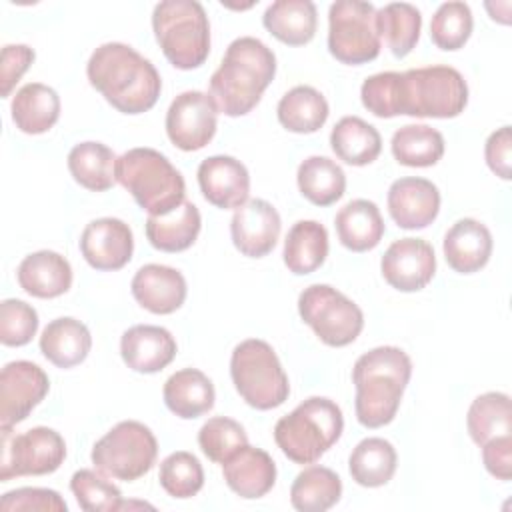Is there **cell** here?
<instances>
[{"label":"cell","instance_id":"f907efd6","mask_svg":"<svg viewBox=\"0 0 512 512\" xmlns=\"http://www.w3.org/2000/svg\"><path fill=\"white\" fill-rule=\"evenodd\" d=\"M482 462L496 480L512 478V436L504 434L482 444Z\"/></svg>","mask_w":512,"mask_h":512},{"label":"cell","instance_id":"3957f363","mask_svg":"<svg viewBox=\"0 0 512 512\" xmlns=\"http://www.w3.org/2000/svg\"><path fill=\"white\" fill-rule=\"evenodd\" d=\"M412 376V360L398 346H378L364 352L352 368L356 386V420L380 428L396 418L402 394Z\"/></svg>","mask_w":512,"mask_h":512},{"label":"cell","instance_id":"cb8c5ba5","mask_svg":"<svg viewBox=\"0 0 512 512\" xmlns=\"http://www.w3.org/2000/svg\"><path fill=\"white\" fill-rule=\"evenodd\" d=\"M16 278L20 288L34 298H58L72 286V266L54 250H38L20 262Z\"/></svg>","mask_w":512,"mask_h":512},{"label":"cell","instance_id":"e575fe53","mask_svg":"<svg viewBox=\"0 0 512 512\" xmlns=\"http://www.w3.org/2000/svg\"><path fill=\"white\" fill-rule=\"evenodd\" d=\"M396 464V448L378 436L360 440L348 458L352 480L364 488H378L388 484L396 472Z\"/></svg>","mask_w":512,"mask_h":512},{"label":"cell","instance_id":"7dc6e473","mask_svg":"<svg viewBox=\"0 0 512 512\" xmlns=\"http://www.w3.org/2000/svg\"><path fill=\"white\" fill-rule=\"evenodd\" d=\"M0 508L8 510H38V512H66L64 498L50 488H16L2 496Z\"/></svg>","mask_w":512,"mask_h":512},{"label":"cell","instance_id":"d6a6232c","mask_svg":"<svg viewBox=\"0 0 512 512\" xmlns=\"http://www.w3.org/2000/svg\"><path fill=\"white\" fill-rule=\"evenodd\" d=\"M116 154L102 142H80L68 152L72 178L90 192H106L116 182Z\"/></svg>","mask_w":512,"mask_h":512},{"label":"cell","instance_id":"1f68e13d","mask_svg":"<svg viewBox=\"0 0 512 512\" xmlns=\"http://www.w3.org/2000/svg\"><path fill=\"white\" fill-rule=\"evenodd\" d=\"M330 146L338 160L350 166H366L380 156L382 138L366 120L358 116H344L330 132Z\"/></svg>","mask_w":512,"mask_h":512},{"label":"cell","instance_id":"d6986e66","mask_svg":"<svg viewBox=\"0 0 512 512\" xmlns=\"http://www.w3.org/2000/svg\"><path fill=\"white\" fill-rule=\"evenodd\" d=\"M198 186L202 196L216 208L236 210L250 196V174L234 156H208L198 166Z\"/></svg>","mask_w":512,"mask_h":512},{"label":"cell","instance_id":"4dcf8cb0","mask_svg":"<svg viewBox=\"0 0 512 512\" xmlns=\"http://www.w3.org/2000/svg\"><path fill=\"white\" fill-rule=\"evenodd\" d=\"M328 256V232L316 220H298L286 234L282 258L296 276L318 270Z\"/></svg>","mask_w":512,"mask_h":512},{"label":"cell","instance_id":"f546056e","mask_svg":"<svg viewBox=\"0 0 512 512\" xmlns=\"http://www.w3.org/2000/svg\"><path fill=\"white\" fill-rule=\"evenodd\" d=\"M262 24L276 40L288 46H304L316 34V6L310 0H276L266 8Z\"/></svg>","mask_w":512,"mask_h":512},{"label":"cell","instance_id":"ee69618b","mask_svg":"<svg viewBox=\"0 0 512 512\" xmlns=\"http://www.w3.org/2000/svg\"><path fill=\"white\" fill-rule=\"evenodd\" d=\"M246 444L248 436L242 424L226 416H214L208 422H204L198 430L200 450L208 460L216 464H224L232 454H236Z\"/></svg>","mask_w":512,"mask_h":512},{"label":"cell","instance_id":"60d3db41","mask_svg":"<svg viewBox=\"0 0 512 512\" xmlns=\"http://www.w3.org/2000/svg\"><path fill=\"white\" fill-rule=\"evenodd\" d=\"M160 486L170 494L172 498L186 500L196 496L204 486V470L200 460L186 450H178L168 454L160 462L158 472Z\"/></svg>","mask_w":512,"mask_h":512},{"label":"cell","instance_id":"ab89813d","mask_svg":"<svg viewBox=\"0 0 512 512\" xmlns=\"http://www.w3.org/2000/svg\"><path fill=\"white\" fill-rule=\"evenodd\" d=\"M376 24L380 38H386L390 52L396 58L408 56L420 38L422 14L416 6L408 2H390L376 10Z\"/></svg>","mask_w":512,"mask_h":512},{"label":"cell","instance_id":"681fc988","mask_svg":"<svg viewBox=\"0 0 512 512\" xmlns=\"http://www.w3.org/2000/svg\"><path fill=\"white\" fill-rule=\"evenodd\" d=\"M484 158L488 168L502 180H510L512 174V132L510 126L494 130L484 144Z\"/></svg>","mask_w":512,"mask_h":512},{"label":"cell","instance_id":"6da1fadb","mask_svg":"<svg viewBox=\"0 0 512 512\" xmlns=\"http://www.w3.org/2000/svg\"><path fill=\"white\" fill-rule=\"evenodd\" d=\"M86 76L112 108L130 116L148 112L162 90L156 66L122 42L98 46L86 64Z\"/></svg>","mask_w":512,"mask_h":512},{"label":"cell","instance_id":"484cf974","mask_svg":"<svg viewBox=\"0 0 512 512\" xmlns=\"http://www.w3.org/2000/svg\"><path fill=\"white\" fill-rule=\"evenodd\" d=\"M338 240L352 252H368L376 248L386 232L380 208L366 198L350 200L334 218Z\"/></svg>","mask_w":512,"mask_h":512},{"label":"cell","instance_id":"836d02e7","mask_svg":"<svg viewBox=\"0 0 512 512\" xmlns=\"http://www.w3.org/2000/svg\"><path fill=\"white\" fill-rule=\"evenodd\" d=\"M330 108L322 92L312 86H294L278 102V122L296 134L318 132L328 120Z\"/></svg>","mask_w":512,"mask_h":512},{"label":"cell","instance_id":"8d00e7d4","mask_svg":"<svg viewBox=\"0 0 512 512\" xmlns=\"http://www.w3.org/2000/svg\"><path fill=\"white\" fill-rule=\"evenodd\" d=\"M342 496L340 476L326 466L304 468L290 486V502L300 512H324Z\"/></svg>","mask_w":512,"mask_h":512},{"label":"cell","instance_id":"ffe728a7","mask_svg":"<svg viewBox=\"0 0 512 512\" xmlns=\"http://www.w3.org/2000/svg\"><path fill=\"white\" fill-rule=\"evenodd\" d=\"M130 288L134 300L152 314L176 312L188 294L182 272L164 264H144L138 268Z\"/></svg>","mask_w":512,"mask_h":512},{"label":"cell","instance_id":"7c38bea8","mask_svg":"<svg viewBox=\"0 0 512 512\" xmlns=\"http://www.w3.org/2000/svg\"><path fill=\"white\" fill-rule=\"evenodd\" d=\"M66 458V442L54 428L36 426L12 436L2 430L0 482L18 476H44L56 472Z\"/></svg>","mask_w":512,"mask_h":512},{"label":"cell","instance_id":"9c48e42d","mask_svg":"<svg viewBox=\"0 0 512 512\" xmlns=\"http://www.w3.org/2000/svg\"><path fill=\"white\" fill-rule=\"evenodd\" d=\"M90 458L104 476L132 482L148 474L156 464L158 442L146 424L122 420L96 440Z\"/></svg>","mask_w":512,"mask_h":512},{"label":"cell","instance_id":"30bf717a","mask_svg":"<svg viewBox=\"0 0 512 512\" xmlns=\"http://www.w3.org/2000/svg\"><path fill=\"white\" fill-rule=\"evenodd\" d=\"M298 314L318 340L332 348L352 344L364 328L360 306L328 284L304 288L298 296Z\"/></svg>","mask_w":512,"mask_h":512},{"label":"cell","instance_id":"277c9868","mask_svg":"<svg viewBox=\"0 0 512 512\" xmlns=\"http://www.w3.org/2000/svg\"><path fill=\"white\" fill-rule=\"evenodd\" d=\"M342 430L340 406L330 398L312 396L276 422L274 442L294 464H314L340 440Z\"/></svg>","mask_w":512,"mask_h":512},{"label":"cell","instance_id":"7bdbcfd3","mask_svg":"<svg viewBox=\"0 0 512 512\" xmlns=\"http://www.w3.org/2000/svg\"><path fill=\"white\" fill-rule=\"evenodd\" d=\"M70 490L78 506L86 512H118L122 510V492L98 470H76L70 478Z\"/></svg>","mask_w":512,"mask_h":512},{"label":"cell","instance_id":"83f0119b","mask_svg":"<svg viewBox=\"0 0 512 512\" xmlns=\"http://www.w3.org/2000/svg\"><path fill=\"white\" fill-rule=\"evenodd\" d=\"M12 122L24 134H44L60 118V96L42 82H28L16 90L12 104Z\"/></svg>","mask_w":512,"mask_h":512},{"label":"cell","instance_id":"8fae6325","mask_svg":"<svg viewBox=\"0 0 512 512\" xmlns=\"http://www.w3.org/2000/svg\"><path fill=\"white\" fill-rule=\"evenodd\" d=\"M382 42L376 8L362 0H338L328 10V50L350 66L366 64L380 54Z\"/></svg>","mask_w":512,"mask_h":512},{"label":"cell","instance_id":"f35d334b","mask_svg":"<svg viewBox=\"0 0 512 512\" xmlns=\"http://www.w3.org/2000/svg\"><path fill=\"white\" fill-rule=\"evenodd\" d=\"M470 438L482 446L492 438L512 432L510 396L504 392H486L472 400L466 414Z\"/></svg>","mask_w":512,"mask_h":512},{"label":"cell","instance_id":"4fadbf2b","mask_svg":"<svg viewBox=\"0 0 512 512\" xmlns=\"http://www.w3.org/2000/svg\"><path fill=\"white\" fill-rule=\"evenodd\" d=\"M218 108L210 94L186 90L178 94L166 112V134L170 142L184 150H202L216 134Z\"/></svg>","mask_w":512,"mask_h":512},{"label":"cell","instance_id":"9a60e30c","mask_svg":"<svg viewBox=\"0 0 512 512\" xmlns=\"http://www.w3.org/2000/svg\"><path fill=\"white\" fill-rule=\"evenodd\" d=\"M380 270L392 288L418 292L426 288L436 274L434 248L422 238L394 240L380 260Z\"/></svg>","mask_w":512,"mask_h":512},{"label":"cell","instance_id":"4316f807","mask_svg":"<svg viewBox=\"0 0 512 512\" xmlns=\"http://www.w3.org/2000/svg\"><path fill=\"white\" fill-rule=\"evenodd\" d=\"M92 348V336L84 322L62 316L46 324L40 334V352L58 368H72L86 360Z\"/></svg>","mask_w":512,"mask_h":512},{"label":"cell","instance_id":"5b68a950","mask_svg":"<svg viewBox=\"0 0 512 512\" xmlns=\"http://www.w3.org/2000/svg\"><path fill=\"white\" fill-rule=\"evenodd\" d=\"M116 182L122 184L148 216H162L186 198L180 170L154 148H130L116 160Z\"/></svg>","mask_w":512,"mask_h":512},{"label":"cell","instance_id":"f6af8a7d","mask_svg":"<svg viewBox=\"0 0 512 512\" xmlns=\"http://www.w3.org/2000/svg\"><path fill=\"white\" fill-rule=\"evenodd\" d=\"M38 330V312L18 298L0 304V342L4 346H24Z\"/></svg>","mask_w":512,"mask_h":512},{"label":"cell","instance_id":"f1b7e54d","mask_svg":"<svg viewBox=\"0 0 512 512\" xmlns=\"http://www.w3.org/2000/svg\"><path fill=\"white\" fill-rule=\"evenodd\" d=\"M202 228V216L196 204L184 200L172 212L148 216L146 238L160 252H182L190 248Z\"/></svg>","mask_w":512,"mask_h":512},{"label":"cell","instance_id":"5bb4252c","mask_svg":"<svg viewBox=\"0 0 512 512\" xmlns=\"http://www.w3.org/2000/svg\"><path fill=\"white\" fill-rule=\"evenodd\" d=\"M48 390L50 380L38 364L28 360L8 362L0 374V430L26 420Z\"/></svg>","mask_w":512,"mask_h":512},{"label":"cell","instance_id":"52a82bcc","mask_svg":"<svg viewBox=\"0 0 512 512\" xmlns=\"http://www.w3.org/2000/svg\"><path fill=\"white\" fill-rule=\"evenodd\" d=\"M468 104V84L452 66L400 72L398 112L416 118H456Z\"/></svg>","mask_w":512,"mask_h":512},{"label":"cell","instance_id":"7402d4cb","mask_svg":"<svg viewBox=\"0 0 512 512\" xmlns=\"http://www.w3.org/2000/svg\"><path fill=\"white\" fill-rule=\"evenodd\" d=\"M492 234L474 218L456 220L444 234L442 250L448 266L458 274H474L482 270L492 256Z\"/></svg>","mask_w":512,"mask_h":512},{"label":"cell","instance_id":"8992f818","mask_svg":"<svg viewBox=\"0 0 512 512\" xmlns=\"http://www.w3.org/2000/svg\"><path fill=\"white\" fill-rule=\"evenodd\" d=\"M152 30L166 60L178 70L202 66L210 54V22L196 0H164L154 6Z\"/></svg>","mask_w":512,"mask_h":512},{"label":"cell","instance_id":"c3c4849f","mask_svg":"<svg viewBox=\"0 0 512 512\" xmlns=\"http://www.w3.org/2000/svg\"><path fill=\"white\" fill-rule=\"evenodd\" d=\"M34 62V50L26 44H6L0 58V94L8 98L22 74Z\"/></svg>","mask_w":512,"mask_h":512},{"label":"cell","instance_id":"d590c367","mask_svg":"<svg viewBox=\"0 0 512 512\" xmlns=\"http://www.w3.org/2000/svg\"><path fill=\"white\" fill-rule=\"evenodd\" d=\"M300 194L314 206H330L344 196L346 174L326 156H308L296 172Z\"/></svg>","mask_w":512,"mask_h":512},{"label":"cell","instance_id":"2e32d148","mask_svg":"<svg viewBox=\"0 0 512 512\" xmlns=\"http://www.w3.org/2000/svg\"><path fill=\"white\" fill-rule=\"evenodd\" d=\"M282 220L278 210L262 200L252 198L234 210L230 220V236L236 250L248 258H264L280 238Z\"/></svg>","mask_w":512,"mask_h":512},{"label":"cell","instance_id":"44dd1931","mask_svg":"<svg viewBox=\"0 0 512 512\" xmlns=\"http://www.w3.org/2000/svg\"><path fill=\"white\" fill-rule=\"evenodd\" d=\"M174 336L154 324H136L120 338V356L124 364L140 374H156L176 356Z\"/></svg>","mask_w":512,"mask_h":512},{"label":"cell","instance_id":"d4e9b609","mask_svg":"<svg viewBox=\"0 0 512 512\" xmlns=\"http://www.w3.org/2000/svg\"><path fill=\"white\" fill-rule=\"evenodd\" d=\"M166 408L178 418L192 420L214 408L216 392L212 380L198 368L174 372L162 388Z\"/></svg>","mask_w":512,"mask_h":512},{"label":"cell","instance_id":"74e56055","mask_svg":"<svg viewBox=\"0 0 512 512\" xmlns=\"http://www.w3.org/2000/svg\"><path fill=\"white\" fill-rule=\"evenodd\" d=\"M390 148L398 164L428 168L444 156V136L426 124H406L392 134Z\"/></svg>","mask_w":512,"mask_h":512},{"label":"cell","instance_id":"7a4b0ae2","mask_svg":"<svg viewBox=\"0 0 512 512\" xmlns=\"http://www.w3.org/2000/svg\"><path fill=\"white\" fill-rule=\"evenodd\" d=\"M276 74L274 52L254 36L230 42L220 66L210 76V96L218 112L244 116L256 108Z\"/></svg>","mask_w":512,"mask_h":512},{"label":"cell","instance_id":"e0dca14e","mask_svg":"<svg viewBox=\"0 0 512 512\" xmlns=\"http://www.w3.org/2000/svg\"><path fill=\"white\" fill-rule=\"evenodd\" d=\"M80 252L94 270H120L130 262L134 252L132 230L120 218H96L82 230Z\"/></svg>","mask_w":512,"mask_h":512},{"label":"cell","instance_id":"603a6c76","mask_svg":"<svg viewBox=\"0 0 512 512\" xmlns=\"http://www.w3.org/2000/svg\"><path fill=\"white\" fill-rule=\"evenodd\" d=\"M222 476L234 494L256 500L274 488L276 464L266 450L246 444L222 464Z\"/></svg>","mask_w":512,"mask_h":512},{"label":"cell","instance_id":"ba28073f","mask_svg":"<svg viewBox=\"0 0 512 512\" xmlns=\"http://www.w3.org/2000/svg\"><path fill=\"white\" fill-rule=\"evenodd\" d=\"M230 376L242 400L256 410H272L288 400V376L264 340L248 338L232 350Z\"/></svg>","mask_w":512,"mask_h":512},{"label":"cell","instance_id":"ac0fdd59","mask_svg":"<svg viewBox=\"0 0 512 512\" xmlns=\"http://www.w3.org/2000/svg\"><path fill=\"white\" fill-rule=\"evenodd\" d=\"M386 204L398 228L420 230L436 220L440 212V192L436 184L426 178L406 176L390 184Z\"/></svg>","mask_w":512,"mask_h":512},{"label":"cell","instance_id":"bcb514c9","mask_svg":"<svg viewBox=\"0 0 512 512\" xmlns=\"http://www.w3.org/2000/svg\"><path fill=\"white\" fill-rule=\"evenodd\" d=\"M400 72H378L368 76L360 88L362 106L378 118H394L398 112Z\"/></svg>","mask_w":512,"mask_h":512},{"label":"cell","instance_id":"b9f144b4","mask_svg":"<svg viewBox=\"0 0 512 512\" xmlns=\"http://www.w3.org/2000/svg\"><path fill=\"white\" fill-rule=\"evenodd\" d=\"M474 28L472 10L466 2H444L432 16L430 22V38L432 42L446 52L460 50Z\"/></svg>","mask_w":512,"mask_h":512}]
</instances>
